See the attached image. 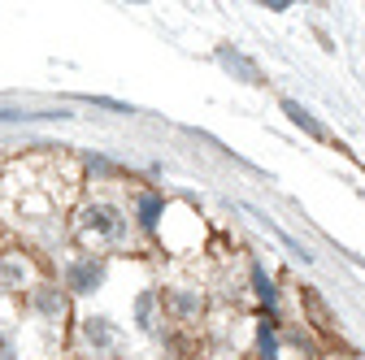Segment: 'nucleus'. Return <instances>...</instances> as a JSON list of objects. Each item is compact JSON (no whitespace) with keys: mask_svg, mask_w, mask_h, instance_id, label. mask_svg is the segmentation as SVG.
Here are the masks:
<instances>
[{"mask_svg":"<svg viewBox=\"0 0 365 360\" xmlns=\"http://www.w3.org/2000/svg\"><path fill=\"white\" fill-rule=\"evenodd\" d=\"M122 231H126V221H122V213L109 208V204H91V208L83 213V221H78V235H83V239H118Z\"/></svg>","mask_w":365,"mask_h":360,"instance_id":"f257e3e1","label":"nucleus"},{"mask_svg":"<svg viewBox=\"0 0 365 360\" xmlns=\"http://www.w3.org/2000/svg\"><path fill=\"white\" fill-rule=\"evenodd\" d=\"M66 282H70L74 291H96V287L105 282V265H101V260H74L70 274H66Z\"/></svg>","mask_w":365,"mask_h":360,"instance_id":"f03ea898","label":"nucleus"},{"mask_svg":"<svg viewBox=\"0 0 365 360\" xmlns=\"http://www.w3.org/2000/svg\"><path fill=\"white\" fill-rule=\"evenodd\" d=\"M283 113H287V117H292V122H296V126H300L304 134H313V139H327L322 122H317V117H313V113H309L304 105H296V100H283Z\"/></svg>","mask_w":365,"mask_h":360,"instance_id":"7ed1b4c3","label":"nucleus"},{"mask_svg":"<svg viewBox=\"0 0 365 360\" xmlns=\"http://www.w3.org/2000/svg\"><path fill=\"white\" fill-rule=\"evenodd\" d=\"M83 334H87L91 347H113V343H118V330H113L105 317H91V322L83 326Z\"/></svg>","mask_w":365,"mask_h":360,"instance_id":"20e7f679","label":"nucleus"},{"mask_svg":"<svg viewBox=\"0 0 365 360\" xmlns=\"http://www.w3.org/2000/svg\"><path fill=\"white\" fill-rule=\"evenodd\" d=\"M222 65H231V70H240V74H244V83H261V74H257V65H252L248 57H240L235 48H222Z\"/></svg>","mask_w":365,"mask_h":360,"instance_id":"39448f33","label":"nucleus"},{"mask_svg":"<svg viewBox=\"0 0 365 360\" xmlns=\"http://www.w3.org/2000/svg\"><path fill=\"white\" fill-rule=\"evenodd\" d=\"M161 213H165L161 196H144V200H140V221H144L148 231H157V221H161Z\"/></svg>","mask_w":365,"mask_h":360,"instance_id":"423d86ee","label":"nucleus"},{"mask_svg":"<svg viewBox=\"0 0 365 360\" xmlns=\"http://www.w3.org/2000/svg\"><path fill=\"white\" fill-rule=\"evenodd\" d=\"M35 308L48 312V317H57V312H61V295H57L53 287H39V291H35Z\"/></svg>","mask_w":365,"mask_h":360,"instance_id":"0eeeda50","label":"nucleus"},{"mask_svg":"<svg viewBox=\"0 0 365 360\" xmlns=\"http://www.w3.org/2000/svg\"><path fill=\"white\" fill-rule=\"evenodd\" d=\"M252 282H257V295H261V300H265L269 308H274V304H279V291H274V282L265 278V269H261V265L252 269Z\"/></svg>","mask_w":365,"mask_h":360,"instance_id":"6e6552de","label":"nucleus"},{"mask_svg":"<svg viewBox=\"0 0 365 360\" xmlns=\"http://www.w3.org/2000/svg\"><path fill=\"white\" fill-rule=\"evenodd\" d=\"M0 282H26V260H0Z\"/></svg>","mask_w":365,"mask_h":360,"instance_id":"1a4fd4ad","label":"nucleus"},{"mask_svg":"<svg viewBox=\"0 0 365 360\" xmlns=\"http://www.w3.org/2000/svg\"><path fill=\"white\" fill-rule=\"evenodd\" d=\"M261 356L265 360H279V339H274V326L261 330Z\"/></svg>","mask_w":365,"mask_h":360,"instance_id":"9d476101","label":"nucleus"},{"mask_svg":"<svg viewBox=\"0 0 365 360\" xmlns=\"http://www.w3.org/2000/svg\"><path fill=\"white\" fill-rule=\"evenodd\" d=\"M135 312H140V326L148 330L153 326V295H140V308H135Z\"/></svg>","mask_w":365,"mask_h":360,"instance_id":"9b49d317","label":"nucleus"},{"mask_svg":"<svg viewBox=\"0 0 365 360\" xmlns=\"http://www.w3.org/2000/svg\"><path fill=\"white\" fill-rule=\"evenodd\" d=\"M178 308H182V312H196L200 300H196V295H178Z\"/></svg>","mask_w":365,"mask_h":360,"instance_id":"f8f14e48","label":"nucleus"}]
</instances>
